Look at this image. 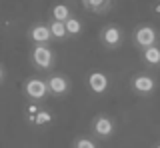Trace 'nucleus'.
<instances>
[{
    "mask_svg": "<svg viewBox=\"0 0 160 148\" xmlns=\"http://www.w3.org/2000/svg\"><path fill=\"white\" fill-rule=\"evenodd\" d=\"M30 62L36 70H52L56 64V54L50 44H34L30 52Z\"/></svg>",
    "mask_w": 160,
    "mask_h": 148,
    "instance_id": "1",
    "label": "nucleus"
},
{
    "mask_svg": "<svg viewBox=\"0 0 160 148\" xmlns=\"http://www.w3.org/2000/svg\"><path fill=\"white\" fill-rule=\"evenodd\" d=\"M132 44L138 48V50H144L148 46H154L158 44V30L152 24H138L132 30Z\"/></svg>",
    "mask_w": 160,
    "mask_h": 148,
    "instance_id": "2",
    "label": "nucleus"
},
{
    "mask_svg": "<svg viewBox=\"0 0 160 148\" xmlns=\"http://www.w3.org/2000/svg\"><path fill=\"white\" fill-rule=\"evenodd\" d=\"M130 90L134 92L136 96H142V98H148L156 92V78L152 74H146V72H138L130 78Z\"/></svg>",
    "mask_w": 160,
    "mask_h": 148,
    "instance_id": "3",
    "label": "nucleus"
},
{
    "mask_svg": "<svg viewBox=\"0 0 160 148\" xmlns=\"http://www.w3.org/2000/svg\"><path fill=\"white\" fill-rule=\"evenodd\" d=\"M98 40L104 48L116 50V48H120L124 44V30L120 26H116V24H106V26L100 30Z\"/></svg>",
    "mask_w": 160,
    "mask_h": 148,
    "instance_id": "4",
    "label": "nucleus"
},
{
    "mask_svg": "<svg viewBox=\"0 0 160 148\" xmlns=\"http://www.w3.org/2000/svg\"><path fill=\"white\" fill-rule=\"evenodd\" d=\"M22 90H24V96L32 102H40L46 96H50L48 94V84H46L44 78H28V80L24 82Z\"/></svg>",
    "mask_w": 160,
    "mask_h": 148,
    "instance_id": "5",
    "label": "nucleus"
},
{
    "mask_svg": "<svg viewBox=\"0 0 160 148\" xmlns=\"http://www.w3.org/2000/svg\"><path fill=\"white\" fill-rule=\"evenodd\" d=\"M90 128H92V134L100 138V140H106V138H110L114 134V130H116V126H114V120L106 114H98L92 118V124H90Z\"/></svg>",
    "mask_w": 160,
    "mask_h": 148,
    "instance_id": "6",
    "label": "nucleus"
},
{
    "mask_svg": "<svg viewBox=\"0 0 160 148\" xmlns=\"http://www.w3.org/2000/svg\"><path fill=\"white\" fill-rule=\"evenodd\" d=\"M46 84H48V94L50 96H66L72 88V82L66 74H50L46 78Z\"/></svg>",
    "mask_w": 160,
    "mask_h": 148,
    "instance_id": "7",
    "label": "nucleus"
},
{
    "mask_svg": "<svg viewBox=\"0 0 160 148\" xmlns=\"http://www.w3.org/2000/svg\"><path fill=\"white\" fill-rule=\"evenodd\" d=\"M26 120L32 126H46L52 122V114H50V110H46V108H42L38 104H30L26 108Z\"/></svg>",
    "mask_w": 160,
    "mask_h": 148,
    "instance_id": "8",
    "label": "nucleus"
},
{
    "mask_svg": "<svg viewBox=\"0 0 160 148\" xmlns=\"http://www.w3.org/2000/svg\"><path fill=\"white\" fill-rule=\"evenodd\" d=\"M86 84L90 88V92H94V94H104V92L108 90V86H110V78H108L106 72L94 70V72L88 74Z\"/></svg>",
    "mask_w": 160,
    "mask_h": 148,
    "instance_id": "9",
    "label": "nucleus"
},
{
    "mask_svg": "<svg viewBox=\"0 0 160 148\" xmlns=\"http://www.w3.org/2000/svg\"><path fill=\"white\" fill-rule=\"evenodd\" d=\"M28 38L34 44H50V42L54 40V38H52V32H50V28H48V24H44V22L32 24V26H30V30H28Z\"/></svg>",
    "mask_w": 160,
    "mask_h": 148,
    "instance_id": "10",
    "label": "nucleus"
},
{
    "mask_svg": "<svg viewBox=\"0 0 160 148\" xmlns=\"http://www.w3.org/2000/svg\"><path fill=\"white\" fill-rule=\"evenodd\" d=\"M140 60L148 68H160V44H154V46L140 50Z\"/></svg>",
    "mask_w": 160,
    "mask_h": 148,
    "instance_id": "11",
    "label": "nucleus"
},
{
    "mask_svg": "<svg viewBox=\"0 0 160 148\" xmlns=\"http://www.w3.org/2000/svg\"><path fill=\"white\" fill-rule=\"evenodd\" d=\"M84 10L94 12V14H106L114 6V0H80Z\"/></svg>",
    "mask_w": 160,
    "mask_h": 148,
    "instance_id": "12",
    "label": "nucleus"
},
{
    "mask_svg": "<svg viewBox=\"0 0 160 148\" xmlns=\"http://www.w3.org/2000/svg\"><path fill=\"white\" fill-rule=\"evenodd\" d=\"M48 28H50V32H52V38H54V40H64V38H68V32H66V26H64V22L52 20V18H50Z\"/></svg>",
    "mask_w": 160,
    "mask_h": 148,
    "instance_id": "13",
    "label": "nucleus"
},
{
    "mask_svg": "<svg viewBox=\"0 0 160 148\" xmlns=\"http://www.w3.org/2000/svg\"><path fill=\"white\" fill-rule=\"evenodd\" d=\"M72 16V12H70V8L66 6V4H54L52 6V10H50V18L52 20H60V22H64L66 18H70Z\"/></svg>",
    "mask_w": 160,
    "mask_h": 148,
    "instance_id": "14",
    "label": "nucleus"
},
{
    "mask_svg": "<svg viewBox=\"0 0 160 148\" xmlns=\"http://www.w3.org/2000/svg\"><path fill=\"white\" fill-rule=\"evenodd\" d=\"M64 26H66V32L68 36H78L80 32H82V20L76 16H70L64 20Z\"/></svg>",
    "mask_w": 160,
    "mask_h": 148,
    "instance_id": "15",
    "label": "nucleus"
},
{
    "mask_svg": "<svg viewBox=\"0 0 160 148\" xmlns=\"http://www.w3.org/2000/svg\"><path fill=\"white\" fill-rule=\"evenodd\" d=\"M72 148H98L96 140L94 138H88V136H78L76 140H74Z\"/></svg>",
    "mask_w": 160,
    "mask_h": 148,
    "instance_id": "16",
    "label": "nucleus"
},
{
    "mask_svg": "<svg viewBox=\"0 0 160 148\" xmlns=\"http://www.w3.org/2000/svg\"><path fill=\"white\" fill-rule=\"evenodd\" d=\"M152 10H154V14H156V16H160V0H158V2H154Z\"/></svg>",
    "mask_w": 160,
    "mask_h": 148,
    "instance_id": "17",
    "label": "nucleus"
},
{
    "mask_svg": "<svg viewBox=\"0 0 160 148\" xmlns=\"http://www.w3.org/2000/svg\"><path fill=\"white\" fill-rule=\"evenodd\" d=\"M2 82H4V68L0 66V84H2Z\"/></svg>",
    "mask_w": 160,
    "mask_h": 148,
    "instance_id": "18",
    "label": "nucleus"
},
{
    "mask_svg": "<svg viewBox=\"0 0 160 148\" xmlns=\"http://www.w3.org/2000/svg\"><path fill=\"white\" fill-rule=\"evenodd\" d=\"M152 148H160V142H158V144H154V146H152Z\"/></svg>",
    "mask_w": 160,
    "mask_h": 148,
    "instance_id": "19",
    "label": "nucleus"
}]
</instances>
